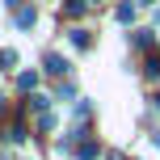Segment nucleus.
<instances>
[{"mask_svg":"<svg viewBox=\"0 0 160 160\" xmlns=\"http://www.w3.org/2000/svg\"><path fill=\"white\" fill-rule=\"evenodd\" d=\"M47 72H51V76H63V72H68V63H63L59 55H51V59H47Z\"/></svg>","mask_w":160,"mask_h":160,"instance_id":"obj_1","label":"nucleus"},{"mask_svg":"<svg viewBox=\"0 0 160 160\" xmlns=\"http://www.w3.org/2000/svg\"><path fill=\"white\" fill-rule=\"evenodd\" d=\"M4 139H8V143H21V139H25V127H8Z\"/></svg>","mask_w":160,"mask_h":160,"instance_id":"obj_2","label":"nucleus"},{"mask_svg":"<svg viewBox=\"0 0 160 160\" xmlns=\"http://www.w3.org/2000/svg\"><path fill=\"white\" fill-rule=\"evenodd\" d=\"M72 42H76L80 51H84V47H88V42H93V38H88V30H72Z\"/></svg>","mask_w":160,"mask_h":160,"instance_id":"obj_3","label":"nucleus"},{"mask_svg":"<svg viewBox=\"0 0 160 160\" xmlns=\"http://www.w3.org/2000/svg\"><path fill=\"white\" fill-rule=\"evenodd\" d=\"M80 156H84V160L97 156V143H93V139H84V143H80Z\"/></svg>","mask_w":160,"mask_h":160,"instance_id":"obj_4","label":"nucleus"},{"mask_svg":"<svg viewBox=\"0 0 160 160\" xmlns=\"http://www.w3.org/2000/svg\"><path fill=\"white\" fill-rule=\"evenodd\" d=\"M17 25H34V8H21L17 13Z\"/></svg>","mask_w":160,"mask_h":160,"instance_id":"obj_5","label":"nucleus"},{"mask_svg":"<svg viewBox=\"0 0 160 160\" xmlns=\"http://www.w3.org/2000/svg\"><path fill=\"white\" fill-rule=\"evenodd\" d=\"M17 63V55H13V51H0V68H13Z\"/></svg>","mask_w":160,"mask_h":160,"instance_id":"obj_6","label":"nucleus"},{"mask_svg":"<svg viewBox=\"0 0 160 160\" xmlns=\"http://www.w3.org/2000/svg\"><path fill=\"white\" fill-rule=\"evenodd\" d=\"M0 110H4V97H0Z\"/></svg>","mask_w":160,"mask_h":160,"instance_id":"obj_7","label":"nucleus"},{"mask_svg":"<svg viewBox=\"0 0 160 160\" xmlns=\"http://www.w3.org/2000/svg\"><path fill=\"white\" fill-rule=\"evenodd\" d=\"M156 143H160V139H156Z\"/></svg>","mask_w":160,"mask_h":160,"instance_id":"obj_8","label":"nucleus"}]
</instances>
